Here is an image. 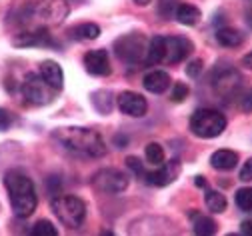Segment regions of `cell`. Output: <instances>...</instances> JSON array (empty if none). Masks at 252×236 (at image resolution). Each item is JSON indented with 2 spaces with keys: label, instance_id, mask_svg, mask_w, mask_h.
I'll list each match as a JSON object with an SVG mask.
<instances>
[{
  "label": "cell",
  "instance_id": "cell-1",
  "mask_svg": "<svg viewBox=\"0 0 252 236\" xmlns=\"http://www.w3.org/2000/svg\"><path fill=\"white\" fill-rule=\"evenodd\" d=\"M56 142H60L66 150L80 154V156H90V158H100L106 154V144L102 136L92 130V128H82V126H60L52 132Z\"/></svg>",
  "mask_w": 252,
  "mask_h": 236
},
{
  "label": "cell",
  "instance_id": "cell-23",
  "mask_svg": "<svg viewBox=\"0 0 252 236\" xmlns=\"http://www.w3.org/2000/svg\"><path fill=\"white\" fill-rule=\"evenodd\" d=\"M192 220H194V232L200 234V236H210V234H214L218 230L216 222L212 218H208V216H202V214L192 212Z\"/></svg>",
  "mask_w": 252,
  "mask_h": 236
},
{
  "label": "cell",
  "instance_id": "cell-11",
  "mask_svg": "<svg viewBox=\"0 0 252 236\" xmlns=\"http://www.w3.org/2000/svg\"><path fill=\"white\" fill-rule=\"evenodd\" d=\"M180 174V162L178 160H168V162H162L158 164V168L152 172H146L144 178L148 184H154V186H168L170 182H174Z\"/></svg>",
  "mask_w": 252,
  "mask_h": 236
},
{
  "label": "cell",
  "instance_id": "cell-25",
  "mask_svg": "<svg viewBox=\"0 0 252 236\" xmlns=\"http://www.w3.org/2000/svg\"><path fill=\"white\" fill-rule=\"evenodd\" d=\"M144 154H146L148 164H152V166H158V164L164 162V148H162L158 142H150V144H146Z\"/></svg>",
  "mask_w": 252,
  "mask_h": 236
},
{
  "label": "cell",
  "instance_id": "cell-34",
  "mask_svg": "<svg viewBox=\"0 0 252 236\" xmlns=\"http://www.w3.org/2000/svg\"><path fill=\"white\" fill-rule=\"evenodd\" d=\"M240 106H242V110H244V112H252V88L242 96Z\"/></svg>",
  "mask_w": 252,
  "mask_h": 236
},
{
  "label": "cell",
  "instance_id": "cell-31",
  "mask_svg": "<svg viewBox=\"0 0 252 236\" xmlns=\"http://www.w3.org/2000/svg\"><path fill=\"white\" fill-rule=\"evenodd\" d=\"M200 72H202V60H192L190 64L186 66V74L190 76V78L200 76Z\"/></svg>",
  "mask_w": 252,
  "mask_h": 236
},
{
  "label": "cell",
  "instance_id": "cell-38",
  "mask_svg": "<svg viewBox=\"0 0 252 236\" xmlns=\"http://www.w3.org/2000/svg\"><path fill=\"white\" fill-rule=\"evenodd\" d=\"M152 2V0H134V4H138V6H148Z\"/></svg>",
  "mask_w": 252,
  "mask_h": 236
},
{
  "label": "cell",
  "instance_id": "cell-30",
  "mask_svg": "<svg viewBox=\"0 0 252 236\" xmlns=\"http://www.w3.org/2000/svg\"><path fill=\"white\" fill-rule=\"evenodd\" d=\"M126 166H128L130 168V170L136 174V176H144L146 174V170H144V164L136 158V156H128V158H126Z\"/></svg>",
  "mask_w": 252,
  "mask_h": 236
},
{
  "label": "cell",
  "instance_id": "cell-24",
  "mask_svg": "<svg viewBox=\"0 0 252 236\" xmlns=\"http://www.w3.org/2000/svg\"><path fill=\"white\" fill-rule=\"evenodd\" d=\"M206 206H208L210 212L220 214V212L226 210V198L220 192H216V190H208L206 192Z\"/></svg>",
  "mask_w": 252,
  "mask_h": 236
},
{
  "label": "cell",
  "instance_id": "cell-3",
  "mask_svg": "<svg viewBox=\"0 0 252 236\" xmlns=\"http://www.w3.org/2000/svg\"><path fill=\"white\" fill-rule=\"evenodd\" d=\"M52 212L56 218L70 230H76L84 224L86 218V204L78 196H56L52 200Z\"/></svg>",
  "mask_w": 252,
  "mask_h": 236
},
{
  "label": "cell",
  "instance_id": "cell-36",
  "mask_svg": "<svg viewBox=\"0 0 252 236\" xmlns=\"http://www.w3.org/2000/svg\"><path fill=\"white\" fill-rule=\"evenodd\" d=\"M242 62L248 66V68H252V52H250V54H246V56L242 58Z\"/></svg>",
  "mask_w": 252,
  "mask_h": 236
},
{
  "label": "cell",
  "instance_id": "cell-33",
  "mask_svg": "<svg viewBox=\"0 0 252 236\" xmlns=\"http://www.w3.org/2000/svg\"><path fill=\"white\" fill-rule=\"evenodd\" d=\"M10 124H12V114L0 108V130H8Z\"/></svg>",
  "mask_w": 252,
  "mask_h": 236
},
{
  "label": "cell",
  "instance_id": "cell-27",
  "mask_svg": "<svg viewBox=\"0 0 252 236\" xmlns=\"http://www.w3.org/2000/svg\"><path fill=\"white\" fill-rule=\"evenodd\" d=\"M236 204L240 210H252V188L236 190Z\"/></svg>",
  "mask_w": 252,
  "mask_h": 236
},
{
  "label": "cell",
  "instance_id": "cell-15",
  "mask_svg": "<svg viewBox=\"0 0 252 236\" xmlns=\"http://www.w3.org/2000/svg\"><path fill=\"white\" fill-rule=\"evenodd\" d=\"M142 84H144V88H146L148 92H152V94H162V92H166L168 86H170V76H168V72H164V70H152V72H148V74L144 76Z\"/></svg>",
  "mask_w": 252,
  "mask_h": 236
},
{
  "label": "cell",
  "instance_id": "cell-16",
  "mask_svg": "<svg viewBox=\"0 0 252 236\" xmlns=\"http://www.w3.org/2000/svg\"><path fill=\"white\" fill-rule=\"evenodd\" d=\"M52 38L44 28L32 30V32H24L14 40V46H52Z\"/></svg>",
  "mask_w": 252,
  "mask_h": 236
},
{
  "label": "cell",
  "instance_id": "cell-21",
  "mask_svg": "<svg viewBox=\"0 0 252 236\" xmlns=\"http://www.w3.org/2000/svg\"><path fill=\"white\" fill-rule=\"evenodd\" d=\"M162 56H164V36H152V40H148L146 62L158 64V62H162Z\"/></svg>",
  "mask_w": 252,
  "mask_h": 236
},
{
  "label": "cell",
  "instance_id": "cell-29",
  "mask_svg": "<svg viewBox=\"0 0 252 236\" xmlns=\"http://www.w3.org/2000/svg\"><path fill=\"white\" fill-rule=\"evenodd\" d=\"M188 96V86L184 84V82H176L174 84V88H172V94H170V98L174 100V102H182V100Z\"/></svg>",
  "mask_w": 252,
  "mask_h": 236
},
{
  "label": "cell",
  "instance_id": "cell-8",
  "mask_svg": "<svg viewBox=\"0 0 252 236\" xmlns=\"http://www.w3.org/2000/svg\"><path fill=\"white\" fill-rule=\"evenodd\" d=\"M214 90H216V94L220 98L224 100V102L234 100L240 94V90H242V76H240V72H236L232 68L222 70L214 78Z\"/></svg>",
  "mask_w": 252,
  "mask_h": 236
},
{
  "label": "cell",
  "instance_id": "cell-20",
  "mask_svg": "<svg viewBox=\"0 0 252 236\" xmlns=\"http://www.w3.org/2000/svg\"><path fill=\"white\" fill-rule=\"evenodd\" d=\"M216 40L218 44H222L226 48H234L242 44V34L236 28H218L216 30Z\"/></svg>",
  "mask_w": 252,
  "mask_h": 236
},
{
  "label": "cell",
  "instance_id": "cell-39",
  "mask_svg": "<svg viewBox=\"0 0 252 236\" xmlns=\"http://www.w3.org/2000/svg\"><path fill=\"white\" fill-rule=\"evenodd\" d=\"M246 18H248V24L252 26V4L248 6V12H246Z\"/></svg>",
  "mask_w": 252,
  "mask_h": 236
},
{
  "label": "cell",
  "instance_id": "cell-2",
  "mask_svg": "<svg viewBox=\"0 0 252 236\" xmlns=\"http://www.w3.org/2000/svg\"><path fill=\"white\" fill-rule=\"evenodd\" d=\"M4 186L10 194V204L12 210L18 218H28L36 210L38 198H36V190L34 184L24 172L20 170H10L4 176Z\"/></svg>",
  "mask_w": 252,
  "mask_h": 236
},
{
  "label": "cell",
  "instance_id": "cell-9",
  "mask_svg": "<svg viewBox=\"0 0 252 236\" xmlns=\"http://www.w3.org/2000/svg\"><path fill=\"white\" fill-rule=\"evenodd\" d=\"M116 104L120 108L122 114L126 116H132V118H142L148 110V104H146V98L138 92H132V90H124L116 96Z\"/></svg>",
  "mask_w": 252,
  "mask_h": 236
},
{
  "label": "cell",
  "instance_id": "cell-12",
  "mask_svg": "<svg viewBox=\"0 0 252 236\" xmlns=\"http://www.w3.org/2000/svg\"><path fill=\"white\" fill-rule=\"evenodd\" d=\"M84 68L92 76H108L110 74V60L106 50L96 48V50H88L84 54Z\"/></svg>",
  "mask_w": 252,
  "mask_h": 236
},
{
  "label": "cell",
  "instance_id": "cell-37",
  "mask_svg": "<svg viewBox=\"0 0 252 236\" xmlns=\"http://www.w3.org/2000/svg\"><path fill=\"white\" fill-rule=\"evenodd\" d=\"M194 184H196V186H202V188H204V186H206V180H204V176H196Z\"/></svg>",
  "mask_w": 252,
  "mask_h": 236
},
{
  "label": "cell",
  "instance_id": "cell-18",
  "mask_svg": "<svg viewBox=\"0 0 252 236\" xmlns=\"http://www.w3.org/2000/svg\"><path fill=\"white\" fill-rule=\"evenodd\" d=\"M174 16H176V20H178L180 24H184V26H194V24L200 20V10H198L196 6H192V4L180 2V4L176 6V10H174Z\"/></svg>",
  "mask_w": 252,
  "mask_h": 236
},
{
  "label": "cell",
  "instance_id": "cell-14",
  "mask_svg": "<svg viewBox=\"0 0 252 236\" xmlns=\"http://www.w3.org/2000/svg\"><path fill=\"white\" fill-rule=\"evenodd\" d=\"M40 78L54 90H60L64 86V72H62V66L54 60H44L40 62Z\"/></svg>",
  "mask_w": 252,
  "mask_h": 236
},
{
  "label": "cell",
  "instance_id": "cell-22",
  "mask_svg": "<svg viewBox=\"0 0 252 236\" xmlns=\"http://www.w3.org/2000/svg\"><path fill=\"white\" fill-rule=\"evenodd\" d=\"M92 106L96 108L100 114H108L112 110V92L110 90H96L90 96Z\"/></svg>",
  "mask_w": 252,
  "mask_h": 236
},
{
  "label": "cell",
  "instance_id": "cell-35",
  "mask_svg": "<svg viewBox=\"0 0 252 236\" xmlns=\"http://www.w3.org/2000/svg\"><path fill=\"white\" fill-rule=\"evenodd\" d=\"M240 232H242V234H248V236H252V220H246V222H242V224H240Z\"/></svg>",
  "mask_w": 252,
  "mask_h": 236
},
{
  "label": "cell",
  "instance_id": "cell-7",
  "mask_svg": "<svg viewBox=\"0 0 252 236\" xmlns=\"http://www.w3.org/2000/svg\"><path fill=\"white\" fill-rule=\"evenodd\" d=\"M54 88H50L40 76L36 74H28L22 82V96L28 104H34V106H44L48 104L52 96H54Z\"/></svg>",
  "mask_w": 252,
  "mask_h": 236
},
{
  "label": "cell",
  "instance_id": "cell-32",
  "mask_svg": "<svg viewBox=\"0 0 252 236\" xmlns=\"http://www.w3.org/2000/svg\"><path fill=\"white\" fill-rule=\"evenodd\" d=\"M240 180L242 182H250L252 180V158H248L242 166V170H240Z\"/></svg>",
  "mask_w": 252,
  "mask_h": 236
},
{
  "label": "cell",
  "instance_id": "cell-17",
  "mask_svg": "<svg viewBox=\"0 0 252 236\" xmlns=\"http://www.w3.org/2000/svg\"><path fill=\"white\" fill-rule=\"evenodd\" d=\"M210 164L216 168V170H232V168L238 164V154L234 150H216L210 156Z\"/></svg>",
  "mask_w": 252,
  "mask_h": 236
},
{
  "label": "cell",
  "instance_id": "cell-4",
  "mask_svg": "<svg viewBox=\"0 0 252 236\" xmlns=\"http://www.w3.org/2000/svg\"><path fill=\"white\" fill-rule=\"evenodd\" d=\"M226 128V118L218 110L212 108H202L196 110L190 118V130L200 138H216L224 132Z\"/></svg>",
  "mask_w": 252,
  "mask_h": 236
},
{
  "label": "cell",
  "instance_id": "cell-26",
  "mask_svg": "<svg viewBox=\"0 0 252 236\" xmlns=\"http://www.w3.org/2000/svg\"><path fill=\"white\" fill-rule=\"evenodd\" d=\"M30 234H32V236H56L58 230H56V226L50 220H38L32 226V230H30Z\"/></svg>",
  "mask_w": 252,
  "mask_h": 236
},
{
  "label": "cell",
  "instance_id": "cell-13",
  "mask_svg": "<svg viewBox=\"0 0 252 236\" xmlns=\"http://www.w3.org/2000/svg\"><path fill=\"white\" fill-rule=\"evenodd\" d=\"M66 14H68V2L66 0H48V2H44L36 10L34 18H40L42 22H48V24H60L66 18Z\"/></svg>",
  "mask_w": 252,
  "mask_h": 236
},
{
  "label": "cell",
  "instance_id": "cell-5",
  "mask_svg": "<svg viewBox=\"0 0 252 236\" xmlns=\"http://www.w3.org/2000/svg\"><path fill=\"white\" fill-rule=\"evenodd\" d=\"M116 54L120 60L126 64H142L146 62V50H148V40L142 34H126L120 40H116Z\"/></svg>",
  "mask_w": 252,
  "mask_h": 236
},
{
  "label": "cell",
  "instance_id": "cell-19",
  "mask_svg": "<svg viewBox=\"0 0 252 236\" xmlns=\"http://www.w3.org/2000/svg\"><path fill=\"white\" fill-rule=\"evenodd\" d=\"M70 36L74 40H96L100 36V26L94 24V22H84V24H78L70 30Z\"/></svg>",
  "mask_w": 252,
  "mask_h": 236
},
{
  "label": "cell",
  "instance_id": "cell-10",
  "mask_svg": "<svg viewBox=\"0 0 252 236\" xmlns=\"http://www.w3.org/2000/svg\"><path fill=\"white\" fill-rule=\"evenodd\" d=\"M190 52H192V44H190V40H188V38L168 36V38H164V56H162V62L164 64L182 62Z\"/></svg>",
  "mask_w": 252,
  "mask_h": 236
},
{
  "label": "cell",
  "instance_id": "cell-28",
  "mask_svg": "<svg viewBox=\"0 0 252 236\" xmlns=\"http://www.w3.org/2000/svg\"><path fill=\"white\" fill-rule=\"evenodd\" d=\"M180 4V0H160L158 4V14L164 16V18H170L176 10V6Z\"/></svg>",
  "mask_w": 252,
  "mask_h": 236
},
{
  "label": "cell",
  "instance_id": "cell-6",
  "mask_svg": "<svg viewBox=\"0 0 252 236\" xmlns=\"http://www.w3.org/2000/svg\"><path fill=\"white\" fill-rule=\"evenodd\" d=\"M92 186L104 194H120L128 188V176L118 168H104L92 176Z\"/></svg>",
  "mask_w": 252,
  "mask_h": 236
}]
</instances>
